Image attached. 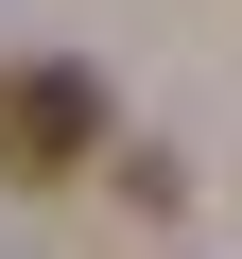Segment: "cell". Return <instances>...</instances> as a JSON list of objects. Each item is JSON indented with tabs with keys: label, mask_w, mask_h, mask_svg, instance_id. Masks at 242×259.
Instances as JSON below:
<instances>
[{
	"label": "cell",
	"mask_w": 242,
	"mask_h": 259,
	"mask_svg": "<svg viewBox=\"0 0 242 259\" xmlns=\"http://www.w3.org/2000/svg\"><path fill=\"white\" fill-rule=\"evenodd\" d=\"M0 156H35V173L104 156V87L87 69H18V87H0Z\"/></svg>",
	"instance_id": "obj_1"
}]
</instances>
